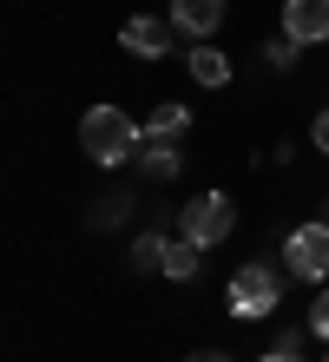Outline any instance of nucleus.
I'll use <instances>...</instances> for the list:
<instances>
[{
	"instance_id": "f3484780",
	"label": "nucleus",
	"mask_w": 329,
	"mask_h": 362,
	"mask_svg": "<svg viewBox=\"0 0 329 362\" xmlns=\"http://www.w3.org/2000/svg\"><path fill=\"white\" fill-rule=\"evenodd\" d=\"M185 362H231V356H224V349H191Z\"/></svg>"
},
{
	"instance_id": "1a4fd4ad",
	"label": "nucleus",
	"mask_w": 329,
	"mask_h": 362,
	"mask_svg": "<svg viewBox=\"0 0 329 362\" xmlns=\"http://www.w3.org/2000/svg\"><path fill=\"white\" fill-rule=\"evenodd\" d=\"M197 257H204V244H191V238H171V250H165V276H171V284H191V276L204 270Z\"/></svg>"
},
{
	"instance_id": "20e7f679",
	"label": "nucleus",
	"mask_w": 329,
	"mask_h": 362,
	"mask_svg": "<svg viewBox=\"0 0 329 362\" xmlns=\"http://www.w3.org/2000/svg\"><path fill=\"white\" fill-rule=\"evenodd\" d=\"M283 264L296 276H310V284H323L329 276V224H296L290 238H283Z\"/></svg>"
},
{
	"instance_id": "ddd939ff",
	"label": "nucleus",
	"mask_w": 329,
	"mask_h": 362,
	"mask_svg": "<svg viewBox=\"0 0 329 362\" xmlns=\"http://www.w3.org/2000/svg\"><path fill=\"white\" fill-rule=\"evenodd\" d=\"M125 218H132V191H105L93 204V230H119Z\"/></svg>"
},
{
	"instance_id": "4468645a",
	"label": "nucleus",
	"mask_w": 329,
	"mask_h": 362,
	"mask_svg": "<svg viewBox=\"0 0 329 362\" xmlns=\"http://www.w3.org/2000/svg\"><path fill=\"white\" fill-rule=\"evenodd\" d=\"M263 53H270V66H277V73H290L303 47H296V40H290V33H283V40H270V47H263Z\"/></svg>"
},
{
	"instance_id": "2eb2a0df",
	"label": "nucleus",
	"mask_w": 329,
	"mask_h": 362,
	"mask_svg": "<svg viewBox=\"0 0 329 362\" xmlns=\"http://www.w3.org/2000/svg\"><path fill=\"white\" fill-rule=\"evenodd\" d=\"M310 336L329 343V290H316V303H310Z\"/></svg>"
},
{
	"instance_id": "423d86ee",
	"label": "nucleus",
	"mask_w": 329,
	"mask_h": 362,
	"mask_svg": "<svg viewBox=\"0 0 329 362\" xmlns=\"http://www.w3.org/2000/svg\"><path fill=\"white\" fill-rule=\"evenodd\" d=\"M171 20H151V13H139V20H125L119 27V47L125 53H139V59H158V53H171Z\"/></svg>"
},
{
	"instance_id": "0eeeda50",
	"label": "nucleus",
	"mask_w": 329,
	"mask_h": 362,
	"mask_svg": "<svg viewBox=\"0 0 329 362\" xmlns=\"http://www.w3.org/2000/svg\"><path fill=\"white\" fill-rule=\"evenodd\" d=\"M171 27L178 33H191V40H211L217 27H224V0H171Z\"/></svg>"
},
{
	"instance_id": "39448f33",
	"label": "nucleus",
	"mask_w": 329,
	"mask_h": 362,
	"mask_svg": "<svg viewBox=\"0 0 329 362\" xmlns=\"http://www.w3.org/2000/svg\"><path fill=\"white\" fill-rule=\"evenodd\" d=\"M283 33H290L296 47L329 40V0H283Z\"/></svg>"
},
{
	"instance_id": "f257e3e1",
	"label": "nucleus",
	"mask_w": 329,
	"mask_h": 362,
	"mask_svg": "<svg viewBox=\"0 0 329 362\" xmlns=\"http://www.w3.org/2000/svg\"><path fill=\"white\" fill-rule=\"evenodd\" d=\"M139 125H132V112H119V105H93V112L79 119V152L93 165H125L132 152H139Z\"/></svg>"
},
{
	"instance_id": "6e6552de",
	"label": "nucleus",
	"mask_w": 329,
	"mask_h": 362,
	"mask_svg": "<svg viewBox=\"0 0 329 362\" xmlns=\"http://www.w3.org/2000/svg\"><path fill=\"white\" fill-rule=\"evenodd\" d=\"M191 79H197V86H231V59L197 40V47H191Z\"/></svg>"
},
{
	"instance_id": "dca6fc26",
	"label": "nucleus",
	"mask_w": 329,
	"mask_h": 362,
	"mask_svg": "<svg viewBox=\"0 0 329 362\" xmlns=\"http://www.w3.org/2000/svg\"><path fill=\"white\" fill-rule=\"evenodd\" d=\"M310 139H316V152H329V105L316 112V125H310Z\"/></svg>"
},
{
	"instance_id": "f8f14e48",
	"label": "nucleus",
	"mask_w": 329,
	"mask_h": 362,
	"mask_svg": "<svg viewBox=\"0 0 329 362\" xmlns=\"http://www.w3.org/2000/svg\"><path fill=\"white\" fill-rule=\"evenodd\" d=\"M165 250H171L165 230H145V238H132V270H165Z\"/></svg>"
},
{
	"instance_id": "a211bd4d",
	"label": "nucleus",
	"mask_w": 329,
	"mask_h": 362,
	"mask_svg": "<svg viewBox=\"0 0 329 362\" xmlns=\"http://www.w3.org/2000/svg\"><path fill=\"white\" fill-rule=\"evenodd\" d=\"M257 362H303V349H270V356H257Z\"/></svg>"
},
{
	"instance_id": "7ed1b4c3",
	"label": "nucleus",
	"mask_w": 329,
	"mask_h": 362,
	"mask_svg": "<svg viewBox=\"0 0 329 362\" xmlns=\"http://www.w3.org/2000/svg\"><path fill=\"white\" fill-rule=\"evenodd\" d=\"M231 224H237V211H231V198L224 191H204V198H191L185 211H178V238H191V244H224L231 238Z\"/></svg>"
},
{
	"instance_id": "9d476101",
	"label": "nucleus",
	"mask_w": 329,
	"mask_h": 362,
	"mask_svg": "<svg viewBox=\"0 0 329 362\" xmlns=\"http://www.w3.org/2000/svg\"><path fill=\"white\" fill-rule=\"evenodd\" d=\"M185 125H191V105H151V112H145V139H178L185 132Z\"/></svg>"
},
{
	"instance_id": "9b49d317",
	"label": "nucleus",
	"mask_w": 329,
	"mask_h": 362,
	"mask_svg": "<svg viewBox=\"0 0 329 362\" xmlns=\"http://www.w3.org/2000/svg\"><path fill=\"white\" fill-rule=\"evenodd\" d=\"M178 165H185L178 139H145V172L151 178H178Z\"/></svg>"
},
{
	"instance_id": "f03ea898",
	"label": "nucleus",
	"mask_w": 329,
	"mask_h": 362,
	"mask_svg": "<svg viewBox=\"0 0 329 362\" xmlns=\"http://www.w3.org/2000/svg\"><path fill=\"white\" fill-rule=\"evenodd\" d=\"M277 296H283V270L277 264H237L231 290H224V310L237 323H263V316L277 310Z\"/></svg>"
}]
</instances>
